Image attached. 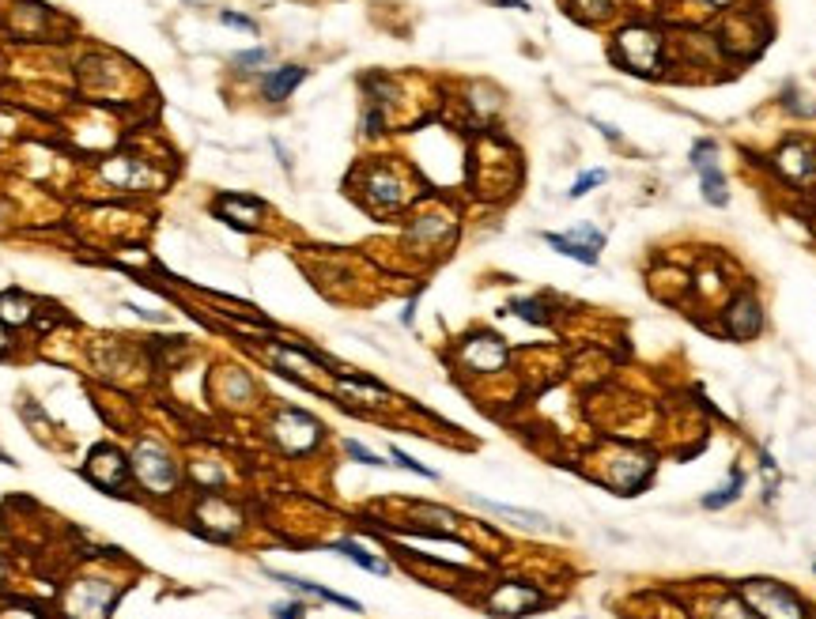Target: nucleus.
<instances>
[{"label":"nucleus","instance_id":"obj_23","mask_svg":"<svg viewBox=\"0 0 816 619\" xmlns=\"http://www.w3.org/2000/svg\"><path fill=\"white\" fill-rule=\"evenodd\" d=\"M31 318H35V302L27 295H19V291L0 295V321L5 325H27Z\"/></svg>","mask_w":816,"mask_h":619},{"label":"nucleus","instance_id":"obj_38","mask_svg":"<svg viewBox=\"0 0 816 619\" xmlns=\"http://www.w3.org/2000/svg\"><path fill=\"white\" fill-rule=\"evenodd\" d=\"M12 351V332H8V325L0 321V355H8Z\"/></svg>","mask_w":816,"mask_h":619},{"label":"nucleus","instance_id":"obj_21","mask_svg":"<svg viewBox=\"0 0 816 619\" xmlns=\"http://www.w3.org/2000/svg\"><path fill=\"white\" fill-rule=\"evenodd\" d=\"M699 193H703V200L710 204V208H726V204H729V182H726L722 167L699 170Z\"/></svg>","mask_w":816,"mask_h":619},{"label":"nucleus","instance_id":"obj_26","mask_svg":"<svg viewBox=\"0 0 816 619\" xmlns=\"http://www.w3.org/2000/svg\"><path fill=\"white\" fill-rule=\"evenodd\" d=\"M272 61V49L269 46H253V49H239V54L231 57V65L239 68V72H258V68H265Z\"/></svg>","mask_w":816,"mask_h":619},{"label":"nucleus","instance_id":"obj_36","mask_svg":"<svg viewBox=\"0 0 816 619\" xmlns=\"http://www.w3.org/2000/svg\"><path fill=\"white\" fill-rule=\"evenodd\" d=\"M594 128H597L601 137H608V140H620V128H617V125H605V121H597V117H594Z\"/></svg>","mask_w":816,"mask_h":619},{"label":"nucleus","instance_id":"obj_22","mask_svg":"<svg viewBox=\"0 0 816 619\" xmlns=\"http://www.w3.org/2000/svg\"><path fill=\"white\" fill-rule=\"evenodd\" d=\"M741 487H745V472H741V469H733L726 483H719L710 495H703V510H726L729 502L741 499Z\"/></svg>","mask_w":816,"mask_h":619},{"label":"nucleus","instance_id":"obj_2","mask_svg":"<svg viewBox=\"0 0 816 619\" xmlns=\"http://www.w3.org/2000/svg\"><path fill=\"white\" fill-rule=\"evenodd\" d=\"M612 61L631 76H658L666 68V38L650 23H627L612 35Z\"/></svg>","mask_w":816,"mask_h":619},{"label":"nucleus","instance_id":"obj_6","mask_svg":"<svg viewBox=\"0 0 816 619\" xmlns=\"http://www.w3.org/2000/svg\"><path fill=\"white\" fill-rule=\"evenodd\" d=\"M84 480L95 483L102 495H125V487L133 483V464L129 453H121L114 442H98L91 446L87 461H84Z\"/></svg>","mask_w":816,"mask_h":619},{"label":"nucleus","instance_id":"obj_1","mask_svg":"<svg viewBox=\"0 0 816 619\" xmlns=\"http://www.w3.org/2000/svg\"><path fill=\"white\" fill-rule=\"evenodd\" d=\"M129 464H133V483L151 499H170V495H178V487H182V461L174 457L170 446H163L159 438H151V434L137 438Z\"/></svg>","mask_w":816,"mask_h":619},{"label":"nucleus","instance_id":"obj_30","mask_svg":"<svg viewBox=\"0 0 816 619\" xmlns=\"http://www.w3.org/2000/svg\"><path fill=\"white\" fill-rule=\"evenodd\" d=\"M193 476H197V483L204 487V492H219V487L227 483V476L216 469L212 461H193Z\"/></svg>","mask_w":816,"mask_h":619},{"label":"nucleus","instance_id":"obj_27","mask_svg":"<svg viewBox=\"0 0 816 619\" xmlns=\"http://www.w3.org/2000/svg\"><path fill=\"white\" fill-rule=\"evenodd\" d=\"M344 453H348L352 461L367 464V469H390V464H393V461H386V457H378L374 450H367L363 442H355V438H344Z\"/></svg>","mask_w":816,"mask_h":619},{"label":"nucleus","instance_id":"obj_16","mask_svg":"<svg viewBox=\"0 0 816 619\" xmlns=\"http://www.w3.org/2000/svg\"><path fill=\"white\" fill-rule=\"evenodd\" d=\"M650 469H654V461L647 457V453H624V457H617L608 464V483L617 487L620 495H631L635 487H639L647 476H650Z\"/></svg>","mask_w":816,"mask_h":619},{"label":"nucleus","instance_id":"obj_18","mask_svg":"<svg viewBox=\"0 0 816 619\" xmlns=\"http://www.w3.org/2000/svg\"><path fill=\"white\" fill-rule=\"evenodd\" d=\"M329 552L344 555L348 563H355V566H360V571H367V574H382V578L390 574V563H386V559H378L374 552H367L363 544H355V540H344V536H341V540H333V544H329Z\"/></svg>","mask_w":816,"mask_h":619},{"label":"nucleus","instance_id":"obj_41","mask_svg":"<svg viewBox=\"0 0 816 619\" xmlns=\"http://www.w3.org/2000/svg\"><path fill=\"white\" fill-rule=\"evenodd\" d=\"M812 571H816V563H812Z\"/></svg>","mask_w":816,"mask_h":619},{"label":"nucleus","instance_id":"obj_39","mask_svg":"<svg viewBox=\"0 0 816 619\" xmlns=\"http://www.w3.org/2000/svg\"><path fill=\"white\" fill-rule=\"evenodd\" d=\"M495 5H503V8H518V12H529L525 0H495Z\"/></svg>","mask_w":816,"mask_h":619},{"label":"nucleus","instance_id":"obj_25","mask_svg":"<svg viewBox=\"0 0 816 619\" xmlns=\"http://www.w3.org/2000/svg\"><path fill=\"white\" fill-rule=\"evenodd\" d=\"M612 5H617V0H571V12L582 23H601V19H608L612 12H617Z\"/></svg>","mask_w":816,"mask_h":619},{"label":"nucleus","instance_id":"obj_13","mask_svg":"<svg viewBox=\"0 0 816 619\" xmlns=\"http://www.w3.org/2000/svg\"><path fill=\"white\" fill-rule=\"evenodd\" d=\"M265 212H269V204H261L258 197H242V193H219L216 204H212V216L219 223L235 227V230H246V235L261 227Z\"/></svg>","mask_w":816,"mask_h":619},{"label":"nucleus","instance_id":"obj_34","mask_svg":"<svg viewBox=\"0 0 816 619\" xmlns=\"http://www.w3.org/2000/svg\"><path fill=\"white\" fill-rule=\"evenodd\" d=\"M306 601H280V604H272V619H306Z\"/></svg>","mask_w":816,"mask_h":619},{"label":"nucleus","instance_id":"obj_15","mask_svg":"<svg viewBox=\"0 0 816 619\" xmlns=\"http://www.w3.org/2000/svg\"><path fill=\"white\" fill-rule=\"evenodd\" d=\"M265 578H272L276 585L291 589L295 597H314V601H325V604H337V608H344V612H363V604L355 601V597H344V593L329 589V585H321V582L299 578V574H284V571H265Z\"/></svg>","mask_w":816,"mask_h":619},{"label":"nucleus","instance_id":"obj_28","mask_svg":"<svg viewBox=\"0 0 816 619\" xmlns=\"http://www.w3.org/2000/svg\"><path fill=\"white\" fill-rule=\"evenodd\" d=\"M605 178H608V170H601V167H594V170H582V174L575 178V186L567 189V197H571V200H578V197H586V193H594L597 186H605Z\"/></svg>","mask_w":816,"mask_h":619},{"label":"nucleus","instance_id":"obj_37","mask_svg":"<svg viewBox=\"0 0 816 619\" xmlns=\"http://www.w3.org/2000/svg\"><path fill=\"white\" fill-rule=\"evenodd\" d=\"M696 5H703L707 12H726V8L733 5V0H696Z\"/></svg>","mask_w":816,"mask_h":619},{"label":"nucleus","instance_id":"obj_12","mask_svg":"<svg viewBox=\"0 0 816 619\" xmlns=\"http://www.w3.org/2000/svg\"><path fill=\"white\" fill-rule=\"evenodd\" d=\"M722 325H726V337H733V340H752V337H760V329H763V306H760V299L752 291H737L726 302V310H722Z\"/></svg>","mask_w":816,"mask_h":619},{"label":"nucleus","instance_id":"obj_40","mask_svg":"<svg viewBox=\"0 0 816 619\" xmlns=\"http://www.w3.org/2000/svg\"><path fill=\"white\" fill-rule=\"evenodd\" d=\"M0 585H5V571H0Z\"/></svg>","mask_w":816,"mask_h":619},{"label":"nucleus","instance_id":"obj_9","mask_svg":"<svg viewBox=\"0 0 816 619\" xmlns=\"http://www.w3.org/2000/svg\"><path fill=\"white\" fill-rule=\"evenodd\" d=\"M541 242L552 246L559 257H571V261H578L586 269H594L601 261V249H605V235L590 223L571 227V230H564V235H559V230H545Z\"/></svg>","mask_w":816,"mask_h":619},{"label":"nucleus","instance_id":"obj_5","mask_svg":"<svg viewBox=\"0 0 816 619\" xmlns=\"http://www.w3.org/2000/svg\"><path fill=\"white\" fill-rule=\"evenodd\" d=\"M741 597L756 612V619H805V604L794 589L771 578H749L741 582Z\"/></svg>","mask_w":816,"mask_h":619},{"label":"nucleus","instance_id":"obj_35","mask_svg":"<svg viewBox=\"0 0 816 619\" xmlns=\"http://www.w3.org/2000/svg\"><path fill=\"white\" fill-rule=\"evenodd\" d=\"M416 306H420V295H413V299L404 302V310H401V325H404V329H413V325H416Z\"/></svg>","mask_w":816,"mask_h":619},{"label":"nucleus","instance_id":"obj_3","mask_svg":"<svg viewBox=\"0 0 816 619\" xmlns=\"http://www.w3.org/2000/svg\"><path fill=\"white\" fill-rule=\"evenodd\" d=\"M117 597H121V578L91 571V574H80L65 585L61 615L65 619H110Z\"/></svg>","mask_w":816,"mask_h":619},{"label":"nucleus","instance_id":"obj_19","mask_svg":"<svg viewBox=\"0 0 816 619\" xmlns=\"http://www.w3.org/2000/svg\"><path fill=\"white\" fill-rule=\"evenodd\" d=\"M506 314H515L518 321L537 325V329H548L552 325V306L545 299H510L506 302Z\"/></svg>","mask_w":816,"mask_h":619},{"label":"nucleus","instance_id":"obj_20","mask_svg":"<svg viewBox=\"0 0 816 619\" xmlns=\"http://www.w3.org/2000/svg\"><path fill=\"white\" fill-rule=\"evenodd\" d=\"M473 502H476L480 510L499 513V518H510V522H518V525L548 529V518H545V513H533V510H522V506H506V502H492V499H476V495H473Z\"/></svg>","mask_w":816,"mask_h":619},{"label":"nucleus","instance_id":"obj_8","mask_svg":"<svg viewBox=\"0 0 816 619\" xmlns=\"http://www.w3.org/2000/svg\"><path fill=\"white\" fill-rule=\"evenodd\" d=\"M454 359L462 363L469 374H499L510 363V348L495 332H469V337L457 344Z\"/></svg>","mask_w":816,"mask_h":619},{"label":"nucleus","instance_id":"obj_24","mask_svg":"<svg viewBox=\"0 0 816 619\" xmlns=\"http://www.w3.org/2000/svg\"><path fill=\"white\" fill-rule=\"evenodd\" d=\"M408 235H413L416 242H439V238L454 235V219L450 216H420Z\"/></svg>","mask_w":816,"mask_h":619},{"label":"nucleus","instance_id":"obj_17","mask_svg":"<svg viewBox=\"0 0 816 619\" xmlns=\"http://www.w3.org/2000/svg\"><path fill=\"white\" fill-rule=\"evenodd\" d=\"M306 65H276L261 76V98L272 102V107H280V102H288L295 95V87L306 80Z\"/></svg>","mask_w":816,"mask_h":619},{"label":"nucleus","instance_id":"obj_11","mask_svg":"<svg viewBox=\"0 0 816 619\" xmlns=\"http://www.w3.org/2000/svg\"><path fill=\"white\" fill-rule=\"evenodd\" d=\"M193 522H200V525H197V533H200V536L219 540V544H227V540H235V536L242 533V525H246L242 510H239V506H231L227 499H219V495L200 499V502H197V518H193Z\"/></svg>","mask_w":816,"mask_h":619},{"label":"nucleus","instance_id":"obj_10","mask_svg":"<svg viewBox=\"0 0 816 619\" xmlns=\"http://www.w3.org/2000/svg\"><path fill=\"white\" fill-rule=\"evenodd\" d=\"M360 186H363V200L371 204L374 212H393V208H401V204L408 200L404 178H401L397 167H390V163H374V167H367Z\"/></svg>","mask_w":816,"mask_h":619},{"label":"nucleus","instance_id":"obj_32","mask_svg":"<svg viewBox=\"0 0 816 619\" xmlns=\"http://www.w3.org/2000/svg\"><path fill=\"white\" fill-rule=\"evenodd\" d=\"M219 23H223V27H231V31H242V35H258V19H250L242 12H231V8L219 12Z\"/></svg>","mask_w":816,"mask_h":619},{"label":"nucleus","instance_id":"obj_33","mask_svg":"<svg viewBox=\"0 0 816 619\" xmlns=\"http://www.w3.org/2000/svg\"><path fill=\"white\" fill-rule=\"evenodd\" d=\"M0 619H46L35 604H23V601H12V604H0Z\"/></svg>","mask_w":816,"mask_h":619},{"label":"nucleus","instance_id":"obj_29","mask_svg":"<svg viewBox=\"0 0 816 619\" xmlns=\"http://www.w3.org/2000/svg\"><path fill=\"white\" fill-rule=\"evenodd\" d=\"M390 461L397 464V469H404V472L420 476V480H439V472H435V469H427V464H420L416 457H408V453H404V450H397V446H390Z\"/></svg>","mask_w":816,"mask_h":619},{"label":"nucleus","instance_id":"obj_14","mask_svg":"<svg viewBox=\"0 0 816 619\" xmlns=\"http://www.w3.org/2000/svg\"><path fill=\"white\" fill-rule=\"evenodd\" d=\"M775 170L786 178L790 186H809L816 182V147L809 140H786L775 155H771Z\"/></svg>","mask_w":816,"mask_h":619},{"label":"nucleus","instance_id":"obj_7","mask_svg":"<svg viewBox=\"0 0 816 619\" xmlns=\"http://www.w3.org/2000/svg\"><path fill=\"white\" fill-rule=\"evenodd\" d=\"M545 604H548L545 589H537L533 582H522V578H503L492 585L488 597H484V612L495 619H525L533 612H541Z\"/></svg>","mask_w":816,"mask_h":619},{"label":"nucleus","instance_id":"obj_4","mask_svg":"<svg viewBox=\"0 0 816 619\" xmlns=\"http://www.w3.org/2000/svg\"><path fill=\"white\" fill-rule=\"evenodd\" d=\"M269 438L284 450L288 457H306L321 446L325 427L302 408H280L276 416L269 420Z\"/></svg>","mask_w":816,"mask_h":619},{"label":"nucleus","instance_id":"obj_31","mask_svg":"<svg viewBox=\"0 0 816 619\" xmlns=\"http://www.w3.org/2000/svg\"><path fill=\"white\" fill-rule=\"evenodd\" d=\"M692 167H696V170H710V167H719V144H714L710 137H703V140H696V144H692Z\"/></svg>","mask_w":816,"mask_h":619}]
</instances>
